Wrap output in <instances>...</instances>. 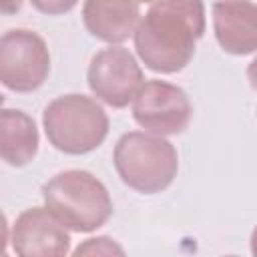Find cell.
<instances>
[{
	"instance_id": "obj_1",
	"label": "cell",
	"mask_w": 257,
	"mask_h": 257,
	"mask_svg": "<svg viewBox=\"0 0 257 257\" xmlns=\"http://www.w3.org/2000/svg\"><path fill=\"white\" fill-rule=\"evenodd\" d=\"M205 28L203 0H153L135 30V48L149 70L175 74L193 60Z\"/></svg>"
},
{
	"instance_id": "obj_15",
	"label": "cell",
	"mask_w": 257,
	"mask_h": 257,
	"mask_svg": "<svg viewBox=\"0 0 257 257\" xmlns=\"http://www.w3.org/2000/svg\"><path fill=\"white\" fill-rule=\"evenodd\" d=\"M247 80H249L251 88L257 90V56H255V58L249 62V66H247Z\"/></svg>"
},
{
	"instance_id": "obj_6",
	"label": "cell",
	"mask_w": 257,
	"mask_h": 257,
	"mask_svg": "<svg viewBox=\"0 0 257 257\" xmlns=\"http://www.w3.org/2000/svg\"><path fill=\"white\" fill-rule=\"evenodd\" d=\"M86 82L98 100L112 108H124L145 84V72L128 48L110 44L92 56Z\"/></svg>"
},
{
	"instance_id": "obj_3",
	"label": "cell",
	"mask_w": 257,
	"mask_h": 257,
	"mask_svg": "<svg viewBox=\"0 0 257 257\" xmlns=\"http://www.w3.org/2000/svg\"><path fill=\"white\" fill-rule=\"evenodd\" d=\"M112 165L128 189L143 195H157L177 179L179 153L165 137L131 131L116 141Z\"/></svg>"
},
{
	"instance_id": "obj_13",
	"label": "cell",
	"mask_w": 257,
	"mask_h": 257,
	"mask_svg": "<svg viewBox=\"0 0 257 257\" xmlns=\"http://www.w3.org/2000/svg\"><path fill=\"white\" fill-rule=\"evenodd\" d=\"M30 4L46 16H60L70 12L78 4V0H30Z\"/></svg>"
},
{
	"instance_id": "obj_2",
	"label": "cell",
	"mask_w": 257,
	"mask_h": 257,
	"mask_svg": "<svg viewBox=\"0 0 257 257\" xmlns=\"http://www.w3.org/2000/svg\"><path fill=\"white\" fill-rule=\"evenodd\" d=\"M44 207L70 231L92 233L112 217V199L100 179L82 169L50 177L40 189Z\"/></svg>"
},
{
	"instance_id": "obj_5",
	"label": "cell",
	"mask_w": 257,
	"mask_h": 257,
	"mask_svg": "<svg viewBox=\"0 0 257 257\" xmlns=\"http://www.w3.org/2000/svg\"><path fill=\"white\" fill-rule=\"evenodd\" d=\"M50 74V52L44 38L26 28H14L0 38V80L14 92L38 90Z\"/></svg>"
},
{
	"instance_id": "obj_9",
	"label": "cell",
	"mask_w": 257,
	"mask_h": 257,
	"mask_svg": "<svg viewBox=\"0 0 257 257\" xmlns=\"http://www.w3.org/2000/svg\"><path fill=\"white\" fill-rule=\"evenodd\" d=\"M217 44L233 56L257 52V4L251 0H217L211 8Z\"/></svg>"
},
{
	"instance_id": "obj_12",
	"label": "cell",
	"mask_w": 257,
	"mask_h": 257,
	"mask_svg": "<svg viewBox=\"0 0 257 257\" xmlns=\"http://www.w3.org/2000/svg\"><path fill=\"white\" fill-rule=\"evenodd\" d=\"M124 249L110 237H90L74 249V255H122Z\"/></svg>"
},
{
	"instance_id": "obj_10",
	"label": "cell",
	"mask_w": 257,
	"mask_h": 257,
	"mask_svg": "<svg viewBox=\"0 0 257 257\" xmlns=\"http://www.w3.org/2000/svg\"><path fill=\"white\" fill-rule=\"evenodd\" d=\"M141 22L137 0H84L82 24L86 32L106 44H122Z\"/></svg>"
},
{
	"instance_id": "obj_17",
	"label": "cell",
	"mask_w": 257,
	"mask_h": 257,
	"mask_svg": "<svg viewBox=\"0 0 257 257\" xmlns=\"http://www.w3.org/2000/svg\"><path fill=\"white\" fill-rule=\"evenodd\" d=\"M137 2H153V0H137Z\"/></svg>"
},
{
	"instance_id": "obj_11",
	"label": "cell",
	"mask_w": 257,
	"mask_h": 257,
	"mask_svg": "<svg viewBox=\"0 0 257 257\" xmlns=\"http://www.w3.org/2000/svg\"><path fill=\"white\" fill-rule=\"evenodd\" d=\"M38 128L30 114L20 108L0 112V155L10 167H26L38 155Z\"/></svg>"
},
{
	"instance_id": "obj_16",
	"label": "cell",
	"mask_w": 257,
	"mask_h": 257,
	"mask_svg": "<svg viewBox=\"0 0 257 257\" xmlns=\"http://www.w3.org/2000/svg\"><path fill=\"white\" fill-rule=\"evenodd\" d=\"M251 253L253 255H257V225H255V229H253V233H251Z\"/></svg>"
},
{
	"instance_id": "obj_8",
	"label": "cell",
	"mask_w": 257,
	"mask_h": 257,
	"mask_svg": "<svg viewBox=\"0 0 257 257\" xmlns=\"http://www.w3.org/2000/svg\"><path fill=\"white\" fill-rule=\"evenodd\" d=\"M70 229L46 207L24 209L10 233L14 253L22 257H62L70 253Z\"/></svg>"
},
{
	"instance_id": "obj_4",
	"label": "cell",
	"mask_w": 257,
	"mask_h": 257,
	"mask_svg": "<svg viewBox=\"0 0 257 257\" xmlns=\"http://www.w3.org/2000/svg\"><path fill=\"white\" fill-rule=\"evenodd\" d=\"M48 143L64 155H86L98 149L108 135L104 108L86 94H62L42 112Z\"/></svg>"
},
{
	"instance_id": "obj_14",
	"label": "cell",
	"mask_w": 257,
	"mask_h": 257,
	"mask_svg": "<svg viewBox=\"0 0 257 257\" xmlns=\"http://www.w3.org/2000/svg\"><path fill=\"white\" fill-rule=\"evenodd\" d=\"M20 8H22V0H0V10L4 16L16 14Z\"/></svg>"
},
{
	"instance_id": "obj_7",
	"label": "cell",
	"mask_w": 257,
	"mask_h": 257,
	"mask_svg": "<svg viewBox=\"0 0 257 257\" xmlns=\"http://www.w3.org/2000/svg\"><path fill=\"white\" fill-rule=\"evenodd\" d=\"M193 116L187 92L167 80H147L133 100V118L147 133L159 137L181 135Z\"/></svg>"
}]
</instances>
